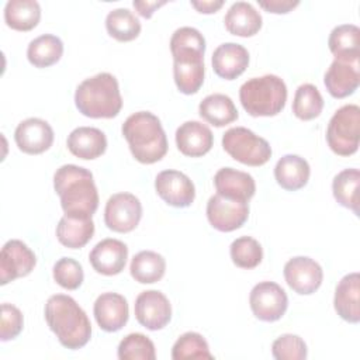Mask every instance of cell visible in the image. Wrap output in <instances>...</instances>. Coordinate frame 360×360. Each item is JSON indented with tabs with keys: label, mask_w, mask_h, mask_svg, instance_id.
Instances as JSON below:
<instances>
[{
	"label": "cell",
	"mask_w": 360,
	"mask_h": 360,
	"mask_svg": "<svg viewBox=\"0 0 360 360\" xmlns=\"http://www.w3.org/2000/svg\"><path fill=\"white\" fill-rule=\"evenodd\" d=\"M136 321L149 330L163 329L172 319L169 298L158 290L142 291L134 305Z\"/></svg>",
	"instance_id": "cell-13"
},
{
	"label": "cell",
	"mask_w": 360,
	"mask_h": 360,
	"mask_svg": "<svg viewBox=\"0 0 360 360\" xmlns=\"http://www.w3.org/2000/svg\"><path fill=\"white\" fill-rule=\"evenodd\" d=\"M231 259L240 269H255L263 259L262 245L252 236L236 238L229 248Z\"/></svg>",
	"instance_id": "cell-36"
},
{
	"label": "cell",
	"mask_w": 360,
	"mask_h": 360,
	"mask_svg": "<svg viewBox=\"0 0 360 360\" xmlns=\"http://www.w3.org/2000/svg\"><path fill=\"white\" fill-rule=\"evenodd\" d=\"M211 63L217 76L225 80H233L246 70L249 65V52L240 44L225 42L215 48Z\"/></svg>",
	"instance_id": "cell-19"
},
{
	"label": "cell",
	"mask_w": 360,
	"mask_h": 360,
	"mask_svg": "<svg viewBox=\"0 0 360 360\" xmlns=\"http://www.w3.org/2000/svg\"><path fill=\"white\" fill-rule=\"evenodd\" d=\"M239 100L249 115L273 117L285 107L287 86L276 75L252 77L240 86Z\"/></svg>",
	"instance_id": "cell-6"
},
{
	"label": "cell",
	"mask_w": 360,
	"mask_h": 360,
	"mask_svg": "<svg viewBox=\"0 0 360 360\" xmlns=\"http://www.w3.org/2000/svg\"><path fill=\"white\" fill-rule=\"evenodd\" d=\"M53 188L65 215L91 218L98 208V191L93 173L76 165H63L53 174Z\"/></svg>",
	"instance_id": "cell-2"
},
{
	"label": "cell",
	"mask_w": 360,
	"mask_h": 360,
	"mask_svg": "<svg viewBox=\"0 0 360 360\" xmlns=\"http://www.w3.org/2000/svg\"><path fill=\"white\" fill-rule=\"evenodd\" d=\"M128 259V248L124 242L112 238L100 240L90 252L89 260L91 267L104 276L120 274Z\"/></svg>",
	"instance_id": "cell-18"
},
{
	"label": "cell",
	"mask_w": 360,
	"mask_h": 360,
	"mask_svg": "<svg viewBox=\"0 0 360 360\" xmlns=\"http://www.w3.org/2000/svg\"><path fill=\"white\" fill-rule=\"evenodd\" d=\"M118 359L121 360H155L153 342L143 333H129L118 345Z\"/></svg>",
	"instance_id": "cell-38"
},
{
	"label": "cell",
	"mask_w": 360,
	"mask_h": 360,
	"mask_svg": "<svg viewBox=\"0 0 360 360\" xmlns=\"http://www.w3.org/2000/svg\"><path fill=\"white\" fill-rule=\"evenodd\" d=\"M121 132L128 142L132 156L139 163H156L167 153L166 132L160 120L150 111L131 114L124 121Z\"/></svg>",
	"instance_id": "cell-4"
},
{
	"label": "cell",
	"mask_w": 360,
	"mask_h": 360,
	"mask_svg": "<svg viewBox=\"0 0 360 360\" xmlns=\"http://www.w3.org/2000/svg\"><path fill=\"white\" fill-rule=\"evenodd\" d=\"M166 3H167L166 0H160V1H146V0L139 1V0H134L132 4H134V7H135V10L138 11L139 15H142L143 18H150L153 15V13L159 7L165 6Z\"/></svg>",
	"instance_id": "cell-43"
},
{
	"label": "cell",
	"mask_w": 360,
	"mask_h": 360,
	"mask_svg": "<svg viewBox=\"0 0 360 360\" xmlns=\"http://www.w3.org/2000/svg\"><path fill=\"white\" fill-rule=\"evenodd\" d=\"M68 149L76 158L91 160L100 158L107 149L105 134L94 127L75 128L66 141Z\"/></svg>",
	"instance_id": "cell-23"
},
{
	"label": "cell",
	"mask_w": 360,
	"mask_h": 360,
	"mask_svg": "<svg viewBox=\"0 0 360 360\" xmlns=\"http://www.w3.org/2000/svg\"><path fill=\"white\" fill-rule=\"evenodd\" d=\"M172 359H214V356L202 335L197 332H186L174 342L172 347Z\"/></svg>",
	"instance_id": "cell-37"
},
{
	"label": "cell",
	"mask_w": 360,
	"mask_h": 360,
	"mask_svg": "<svg viewBox=\"0 0 360 360\" xmlns=\"http://www.w3.org/2000/svg\"><path fill=\"white\" fill-rule=\"evenodd\" d=\"M53 280L65 290H77L84 278L82 264L72 257H60L53 264Z\"/></svg>",
	"instance_id": "cell-39"
},
{
	"label": "cell",
	"mask_w": 360,
	"mask_h": 360,
	"mask_svg": "<svg viewBox=\"0 0 360 360\" xmlns=\"http://www.w3.org/2000/svg\"><path fill=\"white\" fill-rule=\"evenodd\" d=\"M360 139V108L357 104H346L335 111L326 128V142L330 150L339 156H350L357 152Z\"/></svg>",
	"instance_id": "cell-7"
},
{
	"label": "cell",
	"mask_w": 360,
	"mask_h": 360,
	"mask_svg": "<svg viewBox=\"0 0 360 360\" xmlns=\"http://www.w3.org/2000/svg\"><path fill=\"white\" fill-rule=\"evenodd\" d=\"M190 4L198 11V13H202V14H212V13H217L222 6H224V1L222 0H191Z\"/></svg>",
	"instance_id": "cell-44"
},
{
	"label": "cell",
	"mask_w": 360,
	"mask_h": 360,
	"mask_svg": "<svg viewBox=\"0 0 360 360\" xmlns=\"http://www.w3.org/2000/svg\"><path fill=\"white\" fill-rule=\"evenodd\" d=\"M224 24L229 34L248 38L260 31L263 18L250 3L236 1L228 8L224 17Z\"/></svg>",
	"instance_id": "cell-25"
},
{
	"label": "cell",
	"mask_w": 360,
	"mask_h": 360,
	"mask_svg": "<svg viewBox=\"0 0 360 360\" xmlns=\"http://www.w3.org/2000/svg\"><path fill=\"white\" fill-rule=\"evenodd\" d=\"M129 271L135 281L141 284H152L165 276L166 260L158 252L142 250L132 257Z\"/></svg>",
	"instance_id": "cell-32"
},
{
	"label": "cell",
	"mask_w": 360,
	"mask_h": 360,
	"mask_svg": "<svg viewBox=\"0 0 360 360\" xmlns=\"http://www.w3.org/2000/svg\"><path fill=\"white\" fill-rule=\"evenodd\" d=\"M328 46L335 59L345 62H359L360 58V30L354 24L335 27L328 38Z\"/></svg>",
	"instance_id": "cell-27"
},
{
	"label": "cell",
	"mask_w": 360,
	"mask_h": 360,
	"mask_svg": "<svg viewBox=\"0 0 360 360\" xmlns=\"http://www.w3.org/2000/svg\"><path fill=\"white\" fill-rule=\"evenodd\" d=\"M37 264L35 253L20 239L7 240L0 252V284L28 276Z\"/></svg>",
	"instance_id": "cell-12"
},
{
	"label": "cell",
	"mask_w": 360,
	"mask_h": 360,
	"mask_svg": "<svg viewBox=\"0 0 360 360\" xmlns=\"http://www.w3.org/2000/svg\"><path fill=\"white\" fill-rule=\"evenodd\" d=\"M24 326L22 312L13 304H1V321H0V340L7 342L15 339Z\"/></svg>",
	"instance_id": "cell-41"
},
{
	"label": "cell",
	"mask_w": 360,
	"mask_h": 360,
	"mask_svg": "<svg viewBox=\"0 0 360 360\" xmlns=\"http://www.w3.org/2000/svg\"><path fill=\"white\" fill-rule=\"evenodd\" d=\"M44 314L49 329L63 347L77 350L90 340L91 323L86 312L70 295H51L45 304Z\"/></svg>",
	"instance_id": "cell-3"
},
{
	"label": "cell",
	"mask_w": 360,
	"mask_h": 360,
	"mask_svg": "<svg viewBox=\"0 0 360 360\" xmlns=\"http://www.w3.org/2000/svg\"><path fill=\"white\" fill-rule=\"evenodd\" d=\"M105 28L110 37L120 42L135 39L141 32V22L128 8H114L105 17Z\"/></svg>",
	"instance_id": "cell-34"
},
{
	"label": "cell",
	"mask_w": 360,
	"mask_h": 360,
	"mask_svg": "<svg viewBox=\"0 0 360 360\" xmlns=\"http://www.w3.org/2000/svg\"><path fill=\"white\" fill-rule=\"evenodd\" d=\"M94 235V222L91 218H79L63 215L56 225L58 240L69 249H80L89 243Z\"/></svg>",
	"instance_id": "cell-28"
},
{
	"label": "cell",
	"mask_w": 360,
	"mask_h": 360,
	"mask_svg": "<svg viewBox=\"0 0 360 360\" xmlns=\"http://www.w3.org/2000/svg\"><path fill=\"white\" fill-rule=\"evenodd\" d=\"M63 55V42L53 34H42L34 38L27 48L28 62L35 68H49Z\"/></svg>",
	"instance_id": "cell-31"
},
{
	"label": "cell",
	"mask_w": 360,
	"mask_h": 360,
	"mask_svg": "<svg viewBox=\"0 0 360 360\" xmlns=\"http://www.w3.org/2000/svg\"><path fill=\"white\" fill-rule=\"evenodd\" d=\"M207 218L212 228L219 232L239 229L249 218V202L214 194L207 202Z\"/></svg>",
	"instance_id": "cell-11"
},
{
	"label": "cell",
	"mask_w": 360,
	"mask_h": 360,
	"mask_svg": "<svg viewBox=\"0 0 360 360\" xmlns=\"http://www.w3.org/2000/svg\"><path fill=\"white\" fill-rule=\"evenodd\" d=\"M158 195L169 205L186 208L195 198V187L190 177L179 170H162L155 179Z\"/></svg>",
	"instance_id": "cell-14"
},
{
	"label": "cell",
	"mask_w": 360,
	"mask_h": 360,
	"mask_svg": "<svg viewBox=\"0 0 360 360\" xmlns=\"http://www.w3.org/2000/svg\"><path fill=\"white\" fill-rule=\"evenodd\" d=\"M284 278L292 291L301 295H309L321 287L323 270L314 259L295 256L284 264Z\"/></svg>",
	"instance_id": "cell-15"
},
{
	"label": "cell",
	"mask_w": 360,
	"mask_h": 360,
	"mask_svg": "<svg viewBox=\"0 0 360 360\" xmlns=\"http://www.w3.org/2000/svg\"><path fill=\"white\" fill-rule=\"evenodd\" d=\"M97 325L104 332H117L125 326L129 318L128 302L118 292H103L93 307Z\"/></svg>",
	"instance_id": "cell-17"
},
{
	"label": "cell",
	"mask_w": 360,
	"mask_h": 360,
	"mask_svg": "<svg viewBox=\"0 0 360 360\" xmlns=\"http://www.w3.org/2000/svg\"><path fill=\"white\" fill-rule=\"evenodd\" d=\"M359 184L360 172L356 167L339 172L332 181L335 200L342 207L352 210L356 215H359Z\"/></svg>",
	"instance_id": "cell-33"
},
{
	"label": "cell",
	"mask_w": 360,
	"mask_h": 360,
	"mask_svg": "<svg viewBox=\"0 0 360 360\" xmlns=\"http://www.w3.org/2000/svg\"><path fill=\"white\" fill-rule=\"evenodd\" d=\"M257 3L263 10L273 14H287L300 4L298 0H260Z\"/></svg>",
	"instance_id": "cell-42"
},
{
	"label": "cell",
	"mask_w": 360,
	"mask_h": 360,
	"mask_svg": "<svg viewBox=\"0 0 360 360\" xmlns=\"http://www.w3.org/2000/svg\"><path fill=\"white\" fill-rule=\"evenodd\" d=\"M41 20V7L35 0H10L4 7V21L15 31H31Z\"/></svg>",
	"instance_id": "cell-30"
},
{
	"label": "cell",
	"mask_w": 360,
	"mask_h": 360,
	"mask_svg": "<svg viewBox=\"0 0 360 360\" xmlns=\"http://www.w3.org/2000/svg\"><path fill=\"white\" fill-rule=\"evenodd\" d=\"M328 93L335 98H345L353 94L360 84L359 62L333 59L323 76Z\"/></svg>",
	"instance_id": "cell-20"
},
{
	"label": "cell",
	"mask_w": 360,
	"mask_h": 360,
	"mask_svg": "<svg viewBox=\"0 0 360 360\" xmlns=\"http://www.w3.org/2000/svg\"><path fill=\"white\" fill-rule=\"evenodd\" d=\"M360 277L359 273H349L338 283L335 290L333 307L338 315L350 323L360 321Z\"/></svg>",
	"instance_id": "cell-24"
},
{
	"label": "cell",
	"mask_w": 360,
	"mask_h": 360,
	"mask_svg": "<svg viewBox=\"0 0 360 360\" xmlns=\"http://www.w3.org/2000/svg\"><path fill=\"white\" fill-rule=\"evenodd\" d=\"M214 184L217 194L238 201L249 202L256 193L255 179L249 173L236 170L233 167L219 169L214 176Z\"/></svg>",
	"instance_id": "cell-22"
},
{
	"label": "cell",
	"mask_w": 360,
	"mask_h": 360,
	"mask_svg": "<svg viewBox=\"0 0 360 360\" xmlns=\"http://www.w3.org/2000/svg\"><path fill=\"white\" fill-rule=\"evenodd\" d=\"M323 108V98L319 90L311 84L304 83L298 86L292 100V112L297 118L302 121H309L322 112Z\"/></svg>",
	"instance_id": "cell-35"
},
{
	"label": "cell",
	"mask_w": 360,
	"mask_h": 360,
	"mask_svg": "<svg viewBox=\"0 0 360 360\" xmlns=\"http://www.w3.org/2000/svg\"><path fill=\"white\" fill-rule=\"evenodd\" d=\"M249 304L257 319L263 322H274L285 314L288 297L277 283L260 281L252 288Z\"/></svg>",
	"instance_id": "cell-10"
},
{
	"label": "cell",
	"mask_w": 360,
	"mask_h": 360,
	"mask_svg": "<svg viewBox=\"0 0 360 360\" xmlns=\"http://www.w3.org/2000/svg\"><path fill=\"white\" fill-rule=\"evenodd\" d=\"M202 120L214 127H225L238 120V110L232 98L222 93H214L202 98L198 105Z\"/></svg>",
	"instance_id": "cell-29"
},
{
	"label": "cell",
	"mask_w": 360,
	"mask_h": 360,
	"mask_svg": "<svg viewBox=\"0 0 360 360\" xmlns=\"http://www.w3.org/2000/svg\"><path fill=\"white\" fill-rule=\"evenodd\" d=\"M271 354L276 360H304L307 359V343L298 335L284 333L271 345Z\"/></svg>",
	"instance_id": "cell-40"
},
{
	"label": "cell",
	"mask_w": 360,
	"mask_h": 360,
	"mask_svg": "<svg viewBox=\"0 0 360 360\" xmlns=\"http://www.w3.org/2000/svg\"><path fill=\"white\" fill-rule=\"evenodd\" d=\"M311 174L308 162L298 155H284L274 166V177L277 184L288 191H297L302 188Z\"/></svg>",
	"instance_id": "cell-26"
},
{
	"label": "cell",
	"mask_w": 360,
	"mask_h": 360,
	"mask_svg": "<svg viewBox=\"0 0 360 360\" xmlns=\"http://www.w3.org/2000/svg\"><path fill=\"white\" fill-rule=\"evenodd\" d=\"M79 112L89 118H114L122 108L118 80L107 72L84 79L75 91Z\"/></svg>",
	"instance_id": "cell-5"
},
{
	"label": "cell",
	"mask_w": 360,
	"mask_h": 360,
	"mask_svg": "<svg viewBox=\"0 0 360 360\" xmlns=\"http://www.w3.org/2000/svg\"><path fill=\"white\" fill-rule=\"evenodd\" d=\"M176 145L184 156L200 158L211 150L214 135L205 124L186 121L176 131Z\"/></svg>",
	"instance_id": "cell-21"
},
{
	"label": "cell",
	"mask_w": 360,
	"mask_h": 360,
	"mask_svg": "<svg viewBox=\"0 0 360 360\" xmlns=\"http://www.w3.org/2000/svg\"><path fill=\"white\" fill-rule=\"evenodd\" d=\"M52 127L41 118L31 117L21 121L14 131V141L18 149L28 155H39L53 143Z\"/></svg>",
	"instance_id": "cell-16"
},
{
	"label": "cell",
	"mask_w": 360,
	"mask_h": 360,
	"mask_svg": "<svg viewBox=\"0 0 360 360\" xmlns=\"http://www.w3.org/2000/svg\"><path fill=\"white\" fill-rule=\"evenodd\" d=\"M142 218V204L131 193L112 194L105 202L104 222L108 229L127 233L134 231Z\"/></svg>",
	"instance_id": "cell-9"
},
{
	"label": "cell",
	"mask_w": 360,
	"mask_h": 360,
	"mask_svg": "<svg viewBox=\"0 0 360 360\" xmlns=\"http://www.w3.org/2000/svg\"><path fill=\"white\" fill-rule=\"evenodd\" d=\"M224 150L248 166H263L271 158L270 143L245 127H233L222 135Z\"/></svg>",
	"instance_id": "cell-8"
},
{
	"label": "cell",
	"mask_w": 360,
	"mask_h": 360,
	"mask_svg": "<svg viewBox=\"0 0 360 360\" xmlns=\"http://www.w3.org/2000/svg\"><path fill=\"white\" fill-rule=\"evenodd\" d=\"M170 51L177 89L183 94H195L201 89L205 75L204 35L197 28L180 27L170 38Z\"/></svg>",
	"instance_id": "cell-1"
}]
</instances>
